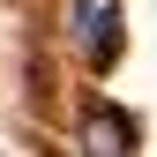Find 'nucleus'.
Instances as JSON below:
<instances>
[{
  "mask_svg": "<svg viewBox=\"0 0 157 157\" xmlns=\"http://www.w3.org/2000/svg\"><path fill=\"white\" fill-rule=\"evenodd\" d=\"M75 45L105 67L120 52V0H75Z\"/></svg>",
  "mask_w": 157,
  "mask_h": 157,
  "instance_id": "obj_1",
  "label": "nucleus"
},
{
  "mask_svg": "<svg viewBox=\"0 0 157 157\" xmlns=\"http://www.w3.org/2000/svg\"><path fill=\"white\" fill-rule=\"evenodd\" d=\"M135 112H120V105H97L90 112V127H82V157H135Z\"/></svg>",
  "mask_w": 157,
  "mask_h": 157,
  "instance_id": "obj_2",
  "label": "nucleus"
}]
</instances>
